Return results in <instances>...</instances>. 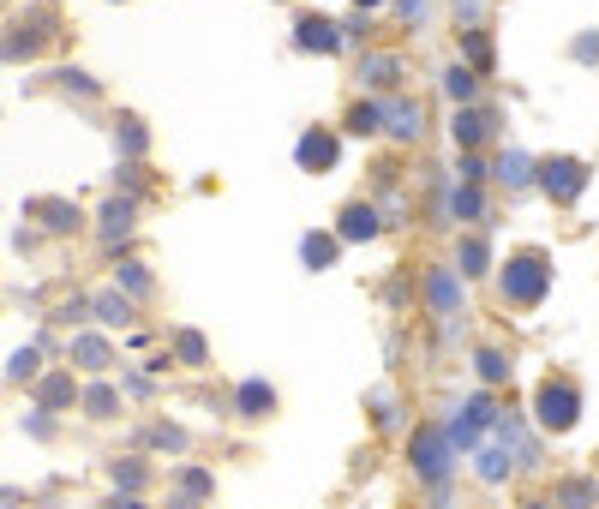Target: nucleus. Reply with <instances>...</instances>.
<instances>
[{"mask_svg":"<svg viewBox=\"0 0 599 509\" xmlns=\"http://www.w3.org/2000/svg\"><path fill=\"white\" fill-rule=\"evenodd\" d=\"M354 6H378V0H354Z\"/></svg>","mask_w":599,"mask_h":509,"instance_id":"72a5a7b5","label":"nucleus"},{"mask_svg":"<svg viewBox=\"0 0 599 509\" xmlns=\"http://www.w3.org/2000/svg\"><path fill=\"white\" fill-rule=\"evenodd\" d=\"M12 504H24V492H12V486H0V509H12Z\"/></svg>","mask_w":599,"mask_h":509,"instance_id":"2f4dec72","label":"nucleus"},{"mask_svg":"<svg viewBox=\"0 0 599 509\" xmlns=\"http://www.w3.org/2000/svg\"><path fill=\"white\" fill-rule=\"evenodd\" d=\"M126 234H132V204L114 198V204L102 210V246H114V240H126Z\"/></svg>","mask_w":599,"mask_h":509,"instance_id":"9b49d317","label":"nucleus"},{"mask_svg":"<svg viewBox=\"0 0 599 509\" xmlns=\"http://www.w3.org/2000/svg\"><path fill=\"white\" fill-rule=\"evenodd\" d=\"M36 216H48V228H54V234H66V228L78 222V210H72V204H54V198H42V204H36Z\"/></svg>","mask_w":599,"mask_h":509,"instance_id":"412c9836","label":"nucleus"},{"mask_svg":"<svg viewBox=\"0 0 599 509\" xmlns=\"http://www.w3.org/2000/svg\"><path fill=\"white\" fill-rule=\"evenodd\" d=\"M384 120H390L396 138H414V132H420V102H402V96H396V102H384Z\"/></svg>","mask_w":599,"mask_h":509,"instance_id":"9d476101","label":"nucleus"},{"mask_svg":"<svg viewBox=\"0 0 599 509\" xmlns=\"http://www.w3.org/2000/svg\"><path fill=\"white\" fill-rule=\"evenodd\" d=\"M108 480H114V486H126V492H138V486H144V468H138V462H114V468H108Z\"/></svg>","mask_w":599,"mask_h":509,"instance_id":"bb28decb","label":"nucleus"},{"mask_svg":"<svg viewBox=\"0 0 599 509\" xmlns=\"http://www.w3.org/2000/svg\"><path fill=\"white\" fill-rule=\"evenodd\" d=\"M426 300H432V312L450 324V318L462 312V282H456V270H432V276H426Z\"/></svg>","mask_w":599,"mask_h":509,"instance_id":"39448f33","label":"nucleus"},{"mask_svg":"<svg viewBox=\"0 0 599 509\" xmlns=\"http://www.w3.org/2000/svg\"><path fill=\"white\" fill-rule=\"evenodd\" d=\"M396 6H402V18H420V12H426V0H396Z\"/></svg>","mask_w":599,"mask_h":509,"instance_id":"7c9ffc66","label":"nucleus"},{"mask_svg":"<svg viewBox=\"0 0 599 509\" xmlns=\"http://www.w3.org/2000/svg\"><path fill=\"white\" fill-rule=\"evenodd\" d=\"M300 258H306L312 270H324V264L336 258V240H330V234H306V240H300Z\"/></svg>","mask_w":599,"mask_h":509,"instance_id":"dca6fc26","label":"nucleus"},{"mask_svg":"<svg viewBox=\"0 0 599 509\" xmlns=\"http://www.w3.org/2000/svg\"><path fill=\"white\" fill-rule=\"evenodd\" d=\"M444 90H450L456 102H468V96H474V72H462V66H450V72H444Z\"/></svg>","mask_w":599,"mask_h":509,"instance_id":"393cba45","label":"nucleus"},{"mask_svg":"<svg viewBox=\"0 0 599 509\" xmlns=\"http://www.w3.org/2000/svg\"><path fill=\"white\" fill-rule=\"evenodd\" d=\"M114 282H120V288H126L132 300H144V294H150V270H144V264H132V258H126V264L114 270Z\"/></svg>","mask_w":599,"mask_h":509,"instance_id":"f3484780","label":"nucleus"},{"mask_svg":"<svg viewBox=\"0 0 599 509\" xmlns=\"http://www.w3.org/2000/svg\"><path fill=\"white\" fill-rule=\"evenodd\" d=\"M486 132H492V120H486L480 108H468V114H456V138H462V144H480Z\"/></svg>","mask_w":599,"mask_h":509,"instance_id":"6ab92c4d","label":"nucleus"},{"mask_svg":"<svg viewBox=\"0 0 599 509\" xmlns=\"http://www.w3.org/2000/svg\"><path fill=\"white\" fill-rule=\"evenodd\" d=\"M498 288H504L510 306H540V294L552 288V270H546L540 252H522V258H510V264L498 270Z\"/></svg>","mask_w":599,"mask_h":509,"instance_id":"f257e3e1","label":"nucleus"},{"mask_svg":"<svg viewBox=\"0 0 599 509\" xmlns=\"http://www.w3.org/2000/svg\"><path fill=\"white\" fill-rule=\"evenodd\" d=\"M528 509H546V504H528Z\"/></svg>","mask_w":599,"mask_h":509,"instance_id":"f704fd0d","label":"nucleus"},{"mask_svg":"<svg viewBox=\"0 0 599 509\" xmlns=\"http://www.w3.org/2000/svg\"><path fill=\"white\" fill-rule=\"evenodd\" d=\"M372 234H378V210L348 204V210H342V222H336V240H372Z\"/></svg>","mask_w":599,"mask_h":509,"instance_id":"6e6552de","label":"nucleus"},{"mask_svg":"<svg viewBox=\"0 0 599 509\" xmlns=\"http://www.w3.org/2000/svg\"><path fill=\"white\" fill-rule=\"evenodd\" d=\"M456 216H480V192H474V186L456 192Z\"/></svg>","mask_w":599,"mask_h":509,"instance_id":"c85d7f7f","label":"nucleus"},{"mask_svg":"<svg viewBox=\"0 0 599 509\" xmlns=\"http://www.w3.org/2000/svg\"><path fill=\"white\" fill-rule=\"evenodd\" d=\"M534 420H540L546 432H570V426L582 420V390H576L570 378H546L540 396H534Z\"/></svg>","mask_w":599,"mask_h":509,"instance_id":"f03ea898","label":"nucleus"},{"mask_svg":"<svg viewBox=\"0 0 599 509\" xmlns=\"http://www.w3.org/2000/svg\"><path fill=\"white\" fill-rule=\"evenodd\" d=\"M408 462H414V474L426 480V486H444L450 480V438L444 432H414V444H408Z\"/></svg>","mask_w":599,"mask_h":509,"instance_id":"7ed1b4c3","label":"nucleus"},{"mask_svg":"<svg viewBox=\"0 0 599 509\" xmlns=\"http://www.w3.org/2000/svg\"><path fill=\"white\" fill-rule=\"evenodd\" d=\"M90 312H96L102 324H132V306H126L120 294H96V300H90Z\"/></svg>","mask_w":599,"mask_h":509,"instance_id":"a211bd4d","label":"nucleus"},{"mask_svg":"<svg viewBox=\"0 0 599 509\" xmlns=\"http://www.w3.org/2000/svg\"><path fill=\"white\" fill-rule=\"evenodd\" d=\"M570 509H594V486L588 480H564V492H558Z\"/></svg>","mask_w":599,"mask_h":509,"instance_id":"b1692460","label":"nucleus"},{"mask_svg":"<svg viewBox=\"0 0 599 509\" xmlns=\"http://www.w3.org/2000/svg\"><path fill=\"white\" fill-rule=\"evenodd\" d=\"M6 378H12V384H30V378H36V348H18L12 366H6Z\"/></svg>","mask_w":599,"mask_h":509,"instance_id":"5701e85b","label":"nucleus"},{"mask_svg":"<svg viewBox=\"0 0 599 509\" xmlns=\"http://www.w3.org/2000/svg\"><path fill=\"white\" fill-rule=\"evenodd\" d=\"M474 474H480L486 486H498V480L510 474V450H504V444H486V450L474 456Z\"/></svg>","mask_w":599,"mask_h":509,"instance_id":"f8f14e48","label":"nucleus"},{"mask_svg":"<svg viewBox=\"0 0 599 509\" xmlns=\"http://www.w3.org/2000/svg\"><path fill=\"white\" fill-rule=\"evenodd\" d=\"M84 414H90V420H114V390H108V384H90V390H84Z\"/></svg>","mask_w":599,"mask_h":509,"instance_id":"aec40b11","label":"nucleus"},{"mask_svg":"<svg viewBox=\"0 0 599 509\" xmlns=\"http://www.w3.org/2000/svg\"><path fill=\"white\" fill-rule=\"evenodd\" d=\"M462 270H468V276L486 270V240H462Z\"/></svg>","mask_w":599,"mask_h":509,"instance_id":"cd10ccee","label":"nucleus"},{"mask_svg":"<svg viewBox=\"0 0 599 509\" xmlns=\"http://www.w3.org/2000/svg\"><path fill=\"white\" fill-rule=\"evenodd\" d=\"M498 174H504L510 186H528V156H522V150H510V156L498 162Z\"/></svg>","mask_w":599,"mask_h":509,"instance_id":"a878e982","label":"nucleus"},{"mask_svg":"<svg viewBox=\"0 0 599 509\" xmlns=\"http://www.w3.org/2000/svg\"><path fill=\"white\" fill-rule=\"evenodd\" d=\"M480 378H486V384H504V378H510V360H504L498 348H480Z\"/></svg>","mask_w":599,"mask_h":509,"instance_id":"4be33fe9","label":"nucleus"},{"mask_svg":"<svg viewBox=\"0 0 599 509\" xmlns=\"http://www.w3.org/2000/svg\"><path fill=\"white\" fill-rule=\"evenodd\" d=\"M180 354H186V360H204V342H198V336L186 330V336H180Z\"/></svg>","mask_w":599,"mask_h":509,"instance_id":"c756f323","label":"nucleus"},{"mask_svg":"<svg viewBox=\"0 0 599 509\" xmlns=\"http://www.w3.org/2000/svg\"><path fill=\"white\" fill-rule=\"evenodd\" d=\"M102 509H138V498H108Z\"/></svg>","mask_w":599,"mask_h":509,"instance_id":"473e14b6","label":"nucleus"},{"mask_svg":"<svg viewBox=\"0 0 599 509\" xmlns=\"http://www.w3.org/2000/svg\"><path fill=\"white\" fill-rule=\"evenodd\" d=\"M294 156H300V168H336V138L330 132H306Z\"/></svg>","mask_w":599,"mask_h":509,"instance_id":"0eeeda50","label":"nucleus"},{"mask_svg":"<svg viewBox=\"0 0 599 509\" xmlns=\"http://www.w3.org/2000/svg\"><path fill=\"white\" fill-rule=\"evenodd\" d=\"M270 408H276V390L258 384V378H246V384H240V414H246V420H264Z\"/></svg>","mask_w":599,"mask_h":509,"instance_id":"1a4fd4ad","label":"nucleus"},{"mask_svg":"<svg viewBox=\"0 0 599 509\" xmlns=\"http://www.w3.org/2000/svg\"><path fill=\"white\" fill-rule=\"evenodd\" d=\"M360 78H366V84H378V90H390V84L402 78V60H390V54H378V60H366V66H360Z\"/></svg>","mask_w":599,"mask_h":509,"instance_id":"2eb2a0df","label":"nucleus"},{"mask_svg":"<svg viewBox=\"0 0 599 509\" xmlns=\"http://www.w3.org/2000/svg\"><path fill=\"white\" fill-rule=\"evenodd\" d=\"M72 360H78L84 372H102V366H108V342H102V336H72Z\"/></svg>","mask_w":599,"mask_h":509,"instance_id":"ddd939ff","label":"nucleus"},{"mask_svg":"<svg viewBox=\"0 0 599 509\" xmlns=\"http://www.w3.org/2000/svg\"><path fill=\"white\" fill-rule=\"evenodd\" d=\"M72 396H78V390H72V378H66V372H54V378H42V390H36V408H48V414H54V408H66Z\"/></svg>","mask_w":599,"mask_h":509,"instance_id":"4468645a","label":"nucleus"},{"mask_svg":"<svg viewBox=\"0 0 599 509\" xmlns=\"http://www.w3.org/2000/svg\"><path fill=\"white\" fill-rule=\"evenodd\" d=\"M540 180H546V192H552L558 204H576V198L588 192V168H582L576 156H552V162L540 168Z\"/></svg>","mask_w":599,"mask_h":509,"instance_id":"20e7f679","label":"nucleus"},{"mask_svg":"<svg viewBox=\"0 0 599 509\" xmlns=\"http://www.w3.org/2000/svg\"><path fill=\"white\" fill-rule=\"evenodd\" d=\"M294 42H300V48H318V54L342 48V36H336V24H330V18H300V24H294Z\"/></svg>","mask_w":599,"mask_h":509,"instance_id":"423d86ee","label":"nucleus"}]
</instances>
